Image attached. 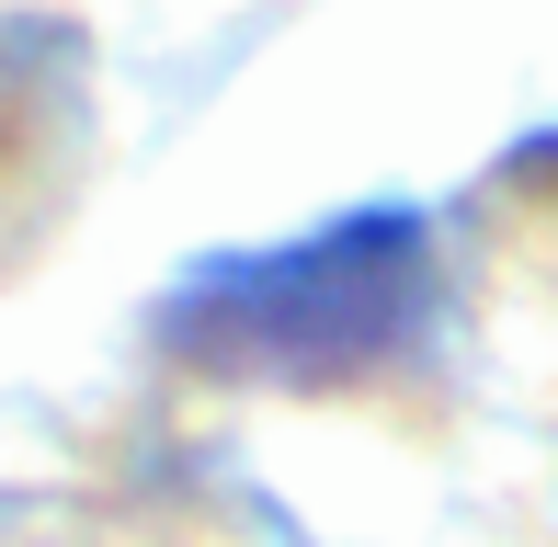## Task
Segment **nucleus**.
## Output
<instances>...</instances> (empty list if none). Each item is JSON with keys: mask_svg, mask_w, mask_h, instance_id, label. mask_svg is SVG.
<instances>
[{"mask_svg": "<svg viewBox=\"0 0 558 547\" xmlns=\"http://www.w3.org/2000/svg\"><path fill=\"white\" fill-rule=\"evenodd\" d=\"M434 296H445L434 229L376 206V217H331V229L286 240V252H228L183 274L160 331L183 365L240 377V388H342L365 365L411 354Z\"/></svg>", "mask_w": 558, "mask_h": 547, "instance_id": "1", "label": "nucleus"}]
</instances>
